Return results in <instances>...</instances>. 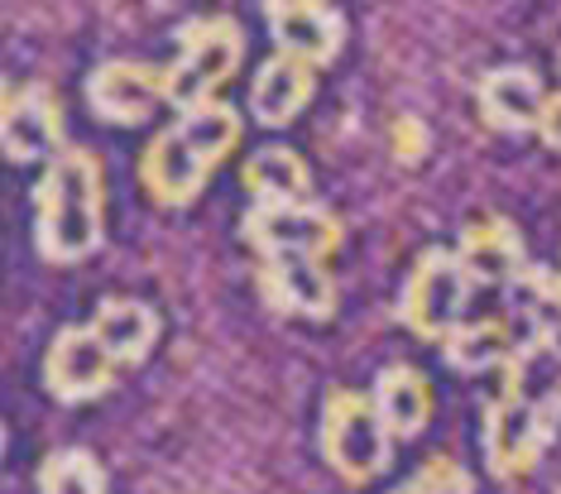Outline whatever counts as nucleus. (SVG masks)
<instances>
[{
  "mask_svg": "<svg viewBox=\"0 0 561 494\" xmlns=\"http://www.w3.org/2000/svg\"><path fill=\"white\" fill-rule=\"evenodd\" d=\"M254 284L270 312L298 322H331L341 302L336 278L322 260H254Z\"/></svg>",
  "mask_w": 561,
  "mask_h": 494,
  "instance_id": "12",
  "label": "nucleus"
},
{
  "mask_svg": "<svg viewBox=\"0 0 561 494\" xmlns=\"http://www.w3.org/2000/svg\"><path fill=\"white\" fill-rule=\"evenodd\" d=\"M547 351L533 341L523 356L504 365V384L500 394L484 403V423H480V447H484V471L500 480H518L542 461V451L552 447V437L561 433V379L533 389V370Z\"/></svg>",
  "mask_w": 561,
  "mask_h": 494,
  "instance_id": "2",
  "label": "nucleus"
},
{
  "mask_svg": "<svg viewBox=\"0 0 561 494\" xmlns=\"http://www.w3.org/2000/svg\"><path fill=\"white\" fill-rule=\"evenodd\" d=\"M240 187H245L250 207H298L312 202V169L298 149L288 145H260L240 163Z\"/></svg>",
  "mask_w": 561,
  "mask_h": 494,
  "instance_id": "17",
  "label": "nucleus"
},
{
  "mask_svg": "<svg viewBox=\"0 0 561 494\" xmlns=\"http://www.w3.org/2000/svg\"><path fill=\"white\" fill-rule=\"evenodd\" d=\"M62 149H68V125H62V101L54 96V87H5V96H0V154L10 163H54Z\"/></svg>",
  "mask_w": 561,
  "mask_h": 494,
  "instance_id": "8",
  "label": "nucleus"
},
{
  "mask_svg": "<svg viewBox=\"0 0 561 494\" xmlns=\"http://www.w3.org/2000/svg\"><path fill=\"white\" fill-rule=\"evenodd\" d=\"M87 326H92L96 341L106 346V356L125 365V370L145 365L149 351L159 346V312L139 298H101Z\"/></svg>",
  "mask_w": 561,
  "mask_h": 494,
  "instance_id": "18",
  "label": "nucleus"
},
{
  "mask_svg": "<svg viewBox=\"0 0 561 494\" xmlns=\"http://www.w3.org/2000/svg\"><path fill=\"white\" fill-rule=\"evenodd\" d=\"M542 351H547V356H552V360L561 365V322H557V326H552V332H547V336H542Z\"/></svg>",
  "mask_w": 561,
  "mask_h": 494,
  "instance_id": "24",
  "label": "nucleus"
},
{
  "mask_svg": "<svg viewBox=\"0 0 561 494\" xmlns=\"http://www.w3.org/2000/svg\"><path fill=\"white\" fill-rule=\"evenodd\" d=\"M245 30L236 15H193L173 30V58L163 68V106L178 116L221 101V87L240 72Z\"/></svg>",
  "mask_w": 561,
  "mask_h": 494,
  "instance_id": "4",
  "label": "nucleus"
},
{
  "mask_svg": "<svg viewBox=\"0 0 561 494\" xmlns=\"http://www.w3.org/2000/svg\"><path fill=\"white\" fill-rule=\"evenodd\" d=\"M121 365L106 356V346L96 341L92 326H58V336L48 341L44 356V389L58 403H92L116 384Z\"/></svg>",
  "mask_w": 561,
  "mask_h": 494,
  "instance_id": "11",
  "label": "nucleus"
},
{
  "mask_svg": "<svg viewBox=\"0 0 561 494\" xmlns=\"http://www.w3.org/2000/svg\"><path fill=\"white\" fill-rule=\"evenodd\" d=\"M538 139H542L547 149H557V154H561V92L547 96L542 120H538Z\"/></svg>",
  "mask_w": 561,
  "mask_h": 494,
  "instance_id": "23",
  "label": "nucleus"
},
{
  "mask_svg": "<svg viewBox=\"0 0 561 494\" xmlns=\"http://www.w3.org/2000/svg\"><path fill=\"white\" fill-rule=\"evenodd\" d=\"M236 145H240V111L231 101L173 116V125H163L145 145V154H139V183L159 207L183 211L207 193L211 173L236 154Z\"/></svg>",
  "mask_w": 561,
  "mask_h": 494,
  "instance_id": "3",
  "label": "nucleus"
},
{
  "mask_svg": "<svg viewBox=\"0 0 561 494\" xmlns=\"http://www.w3.org/2000/svg\"><path fill=\"white\" fill-rule=\"evenodd\" d=\"M369 399H375V409L393 437H423L432 423V403H437L432 399V379L417 365H403V360H393L375 375Z\"/></svg>",
  "mask_w": 561,
  "mask_h": 494,
  "instance_id": "19",
  "label": "nucleus"
},
{
  "mask_svg": "<svg viewBox=\"0 0 561 494\" xmlns=\"http://www.w3.org/2000/svg\"><path fill=\"white\" fill-rule=\"evenodd\" d=\"M427 145H432V135H427V125L417 120L413 111L393 116V125H389V154H393V163H403V169H417V163L427 159Z\"/></svg>",
  "mask_w": 561,
  "mask_h": 494,
  "instance_id": "22",
  "label": "nucleus"
},
{
  "mask_svg": "<svg viewBox=\"0 0 561 494\" xmlns=\"http://www.w3.org/2000/svg\"><path fill=\"white\" fill-rule=\"evenodd\" d=\"M456 260L470 274L476 288H514L523 284V274L533 269L528 245H523V231L508 217H476L461 226L456 235Z\"/></svg>",
  "mask_w": 561,
  "mask_h": 494,
  "instance_id": "13",
  "label": "nucleus"
},
{
  "mask_svg": "<svg viewBox=\"0 0 561 494\" xmlns=\"http://www.w3.org/2000/svg\"><path fill=\"white\" fill-rule=\"evenodd\" d=\"M317 96V68H308L293 54H270L250 78V116L264 130H284L288 120H298Z\"/></svg>",
  "mask_w": 561,
  "mask_h": 494,
  "instance_id": "16",
  "label": "nucleus"
},
{
  "mask_svg": "<svg viewBox=\"0 0 561 494\" xmlns=\"http://www.w3.org/2000/svg\"><path fill=\"white\" fill-rule=\"evenodd\" d=\"M264 30L278 54L302 58L308 68H331L346 48V15L327 0H264Z\"/></svg>",
  "mask_w": 561,
  "mask_h": 494,
  "instance_id": "10",
  "label": "nucleus"
},
{
  "mask_svg": "<svg viewBox=\"0 0 561 494\" xmlns=\"http://www.w3.org/2000/svg\"><path fill=\"white\" fill-rule=\"evenodd\" d=\"M389 494H476V480H470V471L456 456H427V461Z\"/></svg>",
  "mask_w": 561,
  "mask_h": 494,
  "instance_id": "21",
  "label": "nucleus"
},
{
  "mask_svg": "<svg viewBox=\"0 0 561 494\" xmlns=\"http://www.w3.org/2000/svg\"><path fill=\"white\" fill-rule=\"evenodd\" d=\"M533 326L523 317H504V312H490V317H466L451 336L442 341V360L451 365L456 375H490V370H504L514 356L533 346Z\"/></svg>",
  "mask_w": 561,
  "mask_h": 494,
  "instance_id": "14",
  "label": "nucleus"
},
{
  "mask_svg": "<svg viewBox=\"0 0 561 494\" xmlns=\"http://www.w3.org/2000/svg\"><path fill=\"white\" fill-rule=\"evenodd\" d=\"M39 494H106V471L92 451L62 447L39 466Z\"/></svg>",
  "mask_w": 561,
  "mask_h": 494,
  "instance_id": "20",
  "label": "nucleus"
},
{
  "mask_svg": "<svg viewBox=\"0 0 561 494\" xmlns=\"http://www.w3.org/2000/svg\"><path fill=\"white\" fill-rule=\"evenodd\" d=\"M547 96L552 92H542V78L528 62H500L476 82V111L494 135H538Z\"/></svg>",
  "mask_w": 561,
  "mask_h": 494,
  "instance_id": "15",
  "label": "nucleus"
},
{
  "mask_svg": "<svg viewBox=\"0 0 561 494\" xmlns=\"http://www.w3.org/2000/svg\"><path fill=\"white\" fill-rule=\"evenodd\" d=\"M476 294L470 274L461 269L451 245H432L417 255V264L403 278L399 294V322L427 346H442L456 326L466 322V302Z\"/></svg>",
  "mask_w": 561,
  "mask_h": 494,
  "instance_id": "6",
  "label": "nucleus"
},
{
  "mask_svg": "<svg viewBox=\"0 0 561 494\" xmlns=\"http://www.w3.org/2000/svg\"><path fill=\"white\" fill-rule=\"evenodd\" d=\"M240 240L254 250V260H331L346 240V226L322 202L298 207H245Z\"/></svg>",
  "mask_w": 561,
  "mask_h": 494,
  "instance_id": "7",
  "label": "nucleus"
},
{
  "mask_svg": "<svg viewBox=\"0 0 561 494\" xmlns=\"http://www.w3.org/2000/svg\"><path fill=\"white\" fill-rule=\"evenodd\" d=\"M317 451L346 485H369V480L389 471L393 433L365 389L336 384L322 399V413H317Z\"/></svg>",
  "mask_w": 561,
  "mask_h": 494,
  "instance_id": "5",
  "label": "nucleus"
},
{
  "mask_svg": "<svg viewBox=\"0 0 561 494\" xmlns=\"http://www.w3.org/2000/svg\"><path fill=\"white\" fill-rule=\"evenodd\" d=\"M106 240V179L87 145H68L34 183V250L48 264H82Z\"/></svg>",
  "mask_w": 561,
  "mask_h": 494,
  "instance_id": "1",
  "label": "nucleus"
},
{
  "mask_svg": "<svg viewBox=\"0 0 561 494\" xmlns=\"http://www.w3.org/2000/svg\"><path fill=\"white\" fill-rule=\"evenodd\" d=\"M82 101L101 125H149L163 106V68L145 58H101L82 82Z\"/></svg>",
  "mask_w": 561,
  "mask_h": 494,
  "instance_id": "9",
  "label": "nucleus"
}]
</instances>
